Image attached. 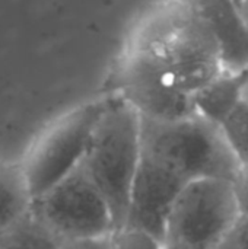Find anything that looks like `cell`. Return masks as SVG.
Wrapping results in <instances>:
<instances>
[{"mask_svg": "<svg viewBox=\"0 0 248 249\" xmlns=\"http://www.w3.org/2000/svg\"><path fill=\"white\" fill-rule=\"evenodd\" d=\"M219 127L240 166L248 165V99L244 98Z\"/></svg>", "mask_w": 248, "mask_h": 249, "instance_id": "obj_13", "label": "cell"}, {"mask_svg": "<svg viewBox=\"0 0 248 249\" xmlns=\"http://www.w3.org/2000/svg\"><path fill=\"white\" fill-rule=\"evenodd\" d=\"M142 155L161 163L184 182L199 178L234 181L241 168L221 127L199 115L178 121L142 117Z\"/></svg>", "mask_w": 248, "mask_h": 249, "instance_id": "obj_3", "label": "cell"}, {"mask_svg": "<svg viewBox=\"0 0 248 249\" xmlns=\"http://www.w3.org/2000/svg\"><path fill=\"white\" fill-rule=\"evenodd\" d=\"M248 70L222 71L218 77L193 93L199 117L221 125L229 112L244 99Z\"/></svg>", "mask_w": 248, "mask_h": 249, "instance_id": "obj_10", "label": "cell"}, {"mask_svg": "<svg viewBox=\"0 0 248 249\" xmlns=\"http://www.w3.org/2000/svg\"><path fill=\"white\" fill-rule=\"evenodd\" d=\"M206 22L225 71L248 70V19L234 0H190Z\"/></svg>", "mask_w": 248, "mask_h": 249, "instance_id": "obj_9", "label": "cell"}, {"mask_svg": "<svg viewBox=\"0 0 248 249\" xmlns=\"http://www.w3.org/2000/svg\"><path fill=\"white\" fill-rule=\"evenodd\" d=\"M117 92L143 118L178 121L197 115L191 93L171 86L153 66L130 51L118 71Z\"/></svg>", "mask_w": 248, "mask_h": 249, "instance_id": "obj_7", "label": "cell"}, {"mask_svg": "<svg viewBox=\"0 0 248 249\" xmlns=\"http://www.w3.org/2000/svg\"><path fill=\"white\" fill-rule=\"evenodd\" d=\"M216 249H248V217H241Z\"/></svg>", "mask_w": 248, "mask_h": 249, "instance_id": "obj_15", "label": "cell"}, {"mask_svg": "<svg viewBox=\"0 0 248 249\" xmlns=\"http://www.w3.org/2000/svg\"><path fill=\"white\" fill-rule=\"evenodd\" d=\"M241 217H248V165L241 166L232 181Z\"/></svg>", "mask_w": 248, "mask_h": 249, "instance_id": "obj_17", "label": "cell"}, {"mask_svg": "<svg viewBox=\"0 0 248 249\" xmlns=\"http://www.w3.org/2000/svg\"><path fill=\"white\" fill-rule=\"evenodd\" d=\"M104 108L105 96L77 105L35 139L20 163L31 198L44 194L82 163Z\"/></svg>", "mask_w": 248, "mask_h": 249, "instance_id": "obj_5", "label": "cell"}, {"mask_svg": "<svg viewBox=\"0 0 248 249\" xmlns=\"http://www.w3.org/2000/svg\"><path fill=\"white\" fill-rule=\"evenodd\" d=\"M130 53L153 66L174 88L194 93L224 70L216 42L189 1H171L139 26Z\"/></svg>", "mask_w": 248, "mask_h": 249, "instance_id": "obj_1", "label": "cell"}, {"mask_svg": "<svg viewBox=\"0 0 248 249\" xmlns=\"http://www.w3.org/2000/svg\"><path fill=\"white\" fill-rule=\"evenodd\" d=\"M31 210L61 241L102 236L115 231L110 204L83 163L32 198Z\"/></svg>", "mask_w": 248, "mask_h": 249, "instance_id": "obj_6", "label": "cell"}, {"mask_svg": "<svg viewBox=\"0 0 248 249\" xmlns=\"http://www.w3.org/2000/svg\"><path fill=\"white\" fill-rule=\"evenodd\" d=\"M244 98L248 99V74H247V83H246V92H244Z\"/></svg>", "mask_w": 248, "mask_h": 249, "instance_id": "obj_19", "label": "cell"}, {"mask_svg": "<svg viewBox=\"0 0 248 249\" xmlns=\"http://www.w3.org/2000/svg\"><path fill=\"white\" fill-rule=\"evenodd\" d=\"M61 249H115V247L113 241V233H108L94 238L63 241Z\"/></svg>", "mask_w": 248, "mask_h": 249, "instance_id": "obj_16", "label": "cell"}, {"mask_svg": "<svg viewBox=\"0 0 248 249\" xmlns=\"http://www.w3.org/2000/svg\"><path fill=\"white\" fill-rule=\"evenodd\" d=\"M241 9H243V12L246 13V16H247V19H248V0H243Z\"/></svg>", "mask_w": 248, "mask_h": 249, "instance_id": "obj_18", "label": "cell"}, {"mask_svg": "<svg viewBox=\"0 0 248 249\" xmlns=\"http://www.w3.org/2000/svg\"><path fill=\"white\" fill-rule=\"evenodd\" d=\"M63 241L29 209L0 233V249H61Z\"/></svg>", "mask_w": 248, "mask_h": 249, "instance_id": "obj_12", "label": "cell"}, {"mask_svg": "<svg viewBox=\"0 0 248 249\" xmlns=\"http://www.w3.org/2000/svg\"><path fill=\"white\" fill-rule=\"evenodd\" d=\"M113 241L115 249H167L164 241L155 235L132 226H123L114 231Z\"/></svg>", "mask_w": 248, "mask_h": 249, "instance_id": "obj_14", "label": "cell"}, {"mask_svg": "<svg viewBox=\"0 0 248 249\" xmlns=\"http://www.w3.org/2000/svg\"><path fill=\"white\" fill-rule=\"evenodd\" d=\"M142 159V117L118 92L105 95V108L82 160L107 198L115 231L126 225L130 193Z\"/></svg>", "mask_w": 248, "mask_h": 249, "instance_id": "obj_2", "label": "cell"}, {"mask_svg": "<svg viewBox=\"0 0 248 249\" xmlns=\"http://www.w3.org/2000/svg\"><path fill=\"white\" fill-rule=\"evenodd\" d=\"M234 1H235V3H237V4H240V6H241V4H243V0H234Z\"/></svg>", "mask_w": 248, "mask_h": 249, "instance_id": "obj_20", "label": "cell"}, {"mask_svg": "<svg viewBox=\"0 0 248 249\" xmlns=\"http://www.w3.org/2000/svg\"><path fill=\"white\" fill-rule=\"evenodd\" d=\"M31 203L20 165L0 160V233L22 217Z\"/></svg>", "mask_w": 248, "mask_h": 249, "instance_id": "obj_11", "label": "cell"}, {"mask_svg": "<svg viewBox=\"0 0 248 249\" xmlns=\"http://www.w3.org/2000/svg\"><path fill=\"white\" fill-rule=\"evenodd\" d=\"M186 184L178 175L142 155L124 226L143 229L164 241L170 210Z\"/></svg>", "mask_w": 248, "mask_h": 249, "instance_id": "obj_8", "label": "cell"}, {"mask_svg": "<svg viewBox=\"0 0 248 249\" xmlns=\"http://www.w3.org/2000/svg\"><path fill=\"white\" fill-rule=\"evenodd\" d=\"M241 219L232 181L199 178L177 196L165 225L167 249H216Z\"/></svg>", "mask_w": 248, "mask_h": 249, "instance_id": "obj_4", "label": "cell"}]
</instances>
